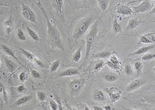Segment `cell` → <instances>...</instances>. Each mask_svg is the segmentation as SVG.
Masks as SVG:
<instances>
[{"label": "cell", "mask_w": 155, "mask_h": 110, "mask_svg": "<svg viewBox=\"0 0 155 110\" xmlns=\"http://www.w3.org/2000/svg\"><path fill=\"white\" fill-rule=\"evenodd\" d=\"M35 4L38 6L39 10H41V12H43L44 16L45 17L47 25V33L49 36V38L50 41V45H51L53 49H59L64 51H65V48L63 44L62 43L60 34L59 32L57 30V28L55 25L51 23L50 19L48 17V14L45 10V8L43 7V5L41 3V1H39L37 2L34 1Z\"/></svg>", "instance_id": "1"}, {"label": "cell", "mask_w": 155, "mask_h": 110, "mask_svg": "<svg viewBox=\"0 0 155 110\" xmlns=\"http://www.w3.org/2000/svg\"><path fill=\"white\" fill-rule=\"evenodd\" d=\"M98 24H99V20L97 19L94 22V23L92 25V26H91L90 31L88 32V33L86 34L85 36L86 53H85V56L84 58L85 60H87L89 57L92 45L97 36V34L98 33Z\"/></svg>", "instance_id": "2"}, {"label": "cell", "mask_w": 155, "mask_h": 110, "mask_svg": "<svg viewBox=\"0 0 155 110\" xmlns=\"http://www.w3.org/2000/svg\"><path fill=\"white\" fill-rule=\"evenodd\" d=\"M93 20V17H90L87 18L81 22L80 23L78 24L73 35V39L74 41V43H76L82 36L88 30L90 25L92 24Z\"/></svg>", "instance_id": "3"}, {"label": "cell", "mask_w": 155, "mask_h": 110, "mask_svg": "<svg viewBox=\"0 0 155 110\" xmlns=\"http://www.w3.org/2000/svg\"><path fill=\"white\" fill-rule=\"evenodd\" d=\"M103 90L109 95L112 105L115 102L121 99L122 91L117 87H105L103 89Z\"/></svg>", "instance_id": "4"}, {"label": "cell", "mask_w": 155, "mask_h": 110, "mask_svg": "<svg viewBox=\"0 0 155 110\" xmlns=\"http://www.w3.org/2000/svg\"><path fill=\"white\" fill-rule=\"evenodd\" d=\"M21 4L22 6V14L24 18L26 20L33 23V24H37V18L36 14L33 11L28 5H26L24 3H21Z\"/></svg>", "instance_id": "5"}, {"label": "cell", "mask_w": 155, "mask_h": 110, "mask_svg": "<svg viewBox=\"0 0 155 110\" xmlns=\"http://www.w3.org/2000/svg\"><path fill=\"white\" fill-rule=\"evenodd\" d=\"M85 79L84 78L73 80L69 83V88L73 95L78 93L83 87L85 83Z\"/></svg>", "instance_id": "6"}, {"label": "cell", "mask_w": 155, "mask_h": 110, "mask_svg": "<svg viewBox=\"0 0 155 110\" xmlns=\"http://www.w3.org/2000/svg\"><path fill=\"white\" fill-rule=\"evenodd\" d=\"M65 1L63 0H53L51 1L53 7L55 9L57 16L63 22H65L64 13V5Z\"/></svg>", "instance_id": "7"}, {"label": "cell", "mask_w": 155, "mask_h": 110, "mask_svg": "<svg viewBox=\"0 0 155 110\" xmlns=\"http://www.w3.org/2000/svg\"><path fill=\"white\" fill-rule=\"evenodd\" d=\"M153 3L149 0L143 1L142 2L137 6L132 7V10L135 13L138 14L141 12H150L153 8Z\"/></svg>", "instance_id": "8"}, {"label": "cell", "mask_w": 155, "mask_h": 110, "mask_svg": "<svg viewBox=\"0 0 155 110\" xmlns=\"http://www.w3.org/2000/svg\"><path fill=\"white\" fill-rule=\"evenodd\" d=\"M20 52H21L22 54L24 55V56L28 60H29L30 61L33 63L34 64L37 65L39 67L43 68H45L47 67L45 64L43 62H42L41 60H39L38 58H36V56L33 55L32 53H31V52H30L28 51L27 50H25V49H23V48H20Z\"/></svg>", "instance_id": "9"}, {"label": "cell", "mask_w": 155, "mask_h": 110, "mask_svg": "<svg viewBox=\"0 0 155 110\" xmlns=\"http://www.w3.org/2000/svg\"><path fill=\"white\" fill-rule=\"evenodd\" d=\"M134 10L128 5L119 4L116 7V12L118 14L123 16H129L133 13Z\"/></svg>", "instance_id": "10"}, {"label": "cell", "mask_w": 155, "mask_h": 110, "mask_svg": "<svg viewBox=\"0 0 155 110\" xmlns=\"http://www.w3.org/2000/svg\"><path fill=\"white\" fill-rule=\"evenodd\" d=\"M144 84V81L141 80H135L127 86L126 91L127 92H130L132 91L136 90L140 88Z\"/></svg>", "instance_id": "11"}, {"label": "cell", "mask_w": 155, "mask_h": 110, "mask_svg": "<svg viewBox=\"0 0 155 110\" xmlns=\"http://www.w3.org/2000/svg\"><path fill=\"white\" fill-rule=\"evenodd\" d=\"M79 74H80V72L78 69L71 68H68L61 72L58 75V76L60 78L64 77H70V76H74Z\"/></svg>", "instance_id": "12"}, {"label": "cell", "mask_w": 155, "mask_h": 110, "mask_svg": "<svg viewBox=\"0 0 155 110\" xmlns=\"http://www.w3.org/2000/svg\"><path fill=\"white\" fill-rule=\"evenodd\" d=\"M155 48V43L153 44L152 45H147V46H144L141 48L138 49L136 51L130 54L128 56H136V55H140L143 53L147 52L148 51L153 49L154 48Z\"/></svg>", "instance_id": "13"}, {"label": "cell", "mask_w": 155, "mask_h": 110, "mask_svg": "<svg viewBox=\"0 0 155 110\" xmlns=\"http://www.w3.org/2000/svg\"><path fill=\"white\" fill-rule=\"evenodd\" d=\"M3 59L5 62L6 66L8 68V69L11 72H13L17 69V64L14 62L13 60H10L9 58H6V56H3Z\"/></svg>", "instance_id": "14"}, {"label": "cell", "mask_w": 155, "mask_h": 110, "mask_svg": "<svg viewBox=\"0 0 155 110\" xmlns=\"http://www.w3.org/2000/svg\"><path fill=\"white\" fill-rule=\"evenodd\" d=\"M1 48L2 49L3 51H4L6 54L9 55L10 56H12V58H14V60H16L18 62H19L20 65H21L22 66H23V65H22V64L19 61L18 58L16 56V55L14 54V52H13V51H12L8 47H7V45H5L4 44L1 45Z\"/></svg>", "instance_id": "15"}, {"label": "cell", "mask_w": 155, "mask_h": 110, "mask_svg": "<svg viewBox=\"0 0 155 110\" xmlns=\"http://www.w3.org/2000/svg\"><path fill=\"white\" fill-rule=\"evenodd\" d=\"M32 97H33V96L32 95L22 96L16 101V102H14V103L13 104L12 106L13 107H17V106L22 105V104L26 103L27 102L30 100Z\"/></svg>", "instance_id": "16"}, {"label": "cell", "mask_w": 155, "mask_h": 110, "mask_svg": "<svg viewBox=\"0 0 155 110\" xmlns=\"http://www.w3.org/2000/svg\"><path fill=\"white\" fill-rule=\"evenodd\" d=\"M5 31L7 35H10L14 28V23L12 18L10 17L4 23Z\"/></svg>", "instance_id": "17"}, {"label": "cell", "mask_w": 155, "mask_h": 110, "mask_svg": "<svg viewBox=\"0 0 155 110\" xmlns=\"http://www.w3.org/2000/svg\"><path fill=\"white\" fill-rule=\"evenodd\" d=\"M140 23V20L138 18H133L129 20L126 26L127 31H130L135 29Z\"/></svg>", "instance_id": "18"}, {"label": "cell", "mask_w": 155, "mask_h": 110, "mask_svg": "<svg viewBox=\"0 0 155 110\" xmlns=\"http://www.w3.org/2000/svg\"><path fill=\"white\" fill-rule=\"evenodd\" d=\"M93 98L97 101H105L106 100L105 96L102 91L96 89L93 95Z\"/></svg>", "instance_id": "19"}, {"label": "cell", "mask_w": 155, "mask_h": 110, "mask_svg": "<svg viewBox=\"0 0 155 110\" xmlns=\"http://www.w3.org/2000/svg\"><path fill=\"white\" fill-rule=\"evenodd\" d=\"M143 64L141 61H136L134 63V70L136 72V78L140 77L142 73L143 70Z\"/></svg>", "instance_id": "20"}, {"label": "cell", "mask_w": 155, "mask_h": 110, "mask_svg": "<svg viewBox=\"0 0 155 110\" xmlns=\"http://www.w3.org/2000/svg\"><path fill=\"white\" fill-rule=\"evenodd\" d=\"M81 51H82V47L80 46L79 48L76 51V52L72 55V59L74 62L78 63L80 61L82 56Z\"/></svg>", "instance_id": "21"}, {"label": "cell", "mask_w": 155, "mask_h": 110, "mask_svg": "<svg viewBox=\"0 0 155 110\" xmlns=\"http://www.w3.org/2000/svg\"><path fill=\"white\" fill-rule=\"evenodd\" d=\"M112 28H113V32H114L115 33L117 34L122 33V26L121 25V24L118 23L116 18H115L113 22Z\"/></svg>", "instance_id": "22"}, {"label": "cell", "mask_w": 155, "mask_h": 110, "mask_svg": "<svg viewBox=\"0 0 155 110\" xmlns=\"http://www.w3.org/2000/svg\"><path fill=\"white\" fill-rule=\"evenodd\" d=\"M26 30L28 33L29 34V35L33 39L34 41H38L40 40V37L38 36L37 34L33 30L30 28L29 27L26 28Z\"/></svg>", "instance_id": "23"}, {"label": "cell", "mask_w": 155, "mask_h": 110, "mask_svg": "<svg viewBox=\"0 0 155 110\" xmlns=\"http://www.w3.org/2000/svg\"><path fill=\"white\" fill-rule=\"evenodd\" d=\"M98 6L100 8V10H102L103 12L105 11L107 9L109 1V0H98Z\"/></svg>", "instance_id": "24"}, {"label": "cell", "mask_w": 155, "mask_h": 110, "mask_svg": "<svg viewBox=\"0 0 155 110\" xmlns=\"http://www.w3.org/2000/svg\"><path fill=\"white\" fill-rule=\"evenodd\" d=\"M111 53L107 51H103L101 52H99L93 55V58H107L111 56Z\"/></svg>", "instance_id": "25"}, {"label": "cell", "mask_w": 155, "mask_h": 110, "mask_svg": "<svg viewBox=\"0 0 155 110\" xmlns=\"http://www.w3.org/2000/svg\"><path fill=\"white\" fill-rule=\"evenodd\" d=\"M0 93H1V95L2 96L3 98L5 101V103L7 104L8 103V95H7V91L5 89V87L3 85V84H2L1 83H0Z\"/></svg>", "instance_id": "26"}, {"label": "cell", "mask_w": 155, "mask_h": 110, "mask_svg": "<svg viewBox=\"0 0 155 110\" xmlns=\"http://www.w3.org/2000/svg\"><path fill=\"white\" fill-rule=\"evenodd\" d=\"M105 64L107 65L108 67L110 68L111 69L114 70L115 72H119V71L121 70V66L119 65H116L113 63L111 62L109 60H107L105 63Z\"/></svg>", "instance_id": "27"}, {"label": "cell", "mask_w": 155, "mask_h": 110, "mask_svg": "<svg viewBox=\"0 0 155 110\" xmlns=\"http://www.w3.org/2000/svg\"><path fill=\"white\" fill-rule=\"evenodd\" d=\"M124 72L128 76H132L134 74V70L131 65L127 64L124 67Z\"/></svg>", "instance_id": "28"}, {"label": "cell", "mask_w": 155, "mask_h": 110, "mask_svg": "<svg viewBox=\"0 0 155 110\" xmlns=\"http://www.w3.org/2000/svg\"><path fill=\"white\" fill-rule=\"evenodd\" d=\"M17 36L18 38L20 41H27L26 36L24 34V32L21 29H19L17 30Z\"/></svg>", "instance_id": "29"}, {"label": "cell", "mask_w": 155, "mask_h": 110, "mask_svg": "<svg viewBox=\"0 0 155 110\" xmlns=\"http://www.w3.org/2000/svg\"><path fill=\"white\" fill-rule=\"evenodd\" d=\"M104 79L106 81L108 82H113L117 80V77L114 74H107L104 77Z\"/></svg>", "instance_id": "30"}, {"label": "cell", "mask_w": 155, "mask_h": 110, "mask_svg": "<svg viewBox=\"0 0 155 110\" xmlns=\"http://www.w3.org/2000/svg\"><path fill=\"white\" fill-rule=\"evenodd\" d=\"M60 65V61L59 60H56L54 61V62L52 63V64L51 65L50 67V72H54L56 71V70L58 69V68L59 67Z\"/></svg>", "instance_id": "31"}, {"label": "cell", "mask_w": 155, "mask_h": 110, "mask_svg": "<svg viewBox=\"0 0 155 110\" xmlns=\"http://www.w3.org/2000/svg\"><path fill=\"white\" fill-rule=\"evenodd\" d=\"M109 61L111 62L116 64V65H119V66H121L122 65V63L121 62V60L117 58V56L115 55H112L110 56V60Z\"/></svg>", "instance_id": "32"}, {"label": "cell", "mask_w": 155, "mask_h": 110, "mask_svg": "<svg viewBox=\"0 0 155 110\" xmlns=\"http://www.w3.org/2000/svg\"><path fill=\"white\" fill-rule=\"evenodd\" d=\"M154 58H155V53H147L142 58V60L144 61H148L153 60Z\"/></svg>", "instance_id": "33"}, {"label": "cell", "mask_w": 155, "mask_h": 110, "mask_svg": "<svg viewBox=\"0 0 155 110\" xmlns=\"http://www.w3.org/2000/svg\"><path fill=\"white\" fill-rule=\"evenodd\" d=\"M140 43H153V44H154L153 42L148 40V39L144 36V35L139 37V41H138V44H140Z\"/></svg>", "instance_id": "34"}, {"label": "cell", "mask_w": 155, "mask_h": 110, "mask_svg": "<svg viewBox=\"0 0 155 110\" xmlns=\"http://www.w3.org/2000/svg\"><path fill=\"white\" fill-rule=\"evenodd\" d=\"M155 32H150L149 33L146 34L144 35V36H145L148 39V40H149L152 42H153V43H155Z\"/></svg>", "instance_id": "35"}, {"label": "cell", "mask_w": 155, "mask_h": 110, "mask_svg": "<svg viewBox=\"0 0 155 110\" xmlns=\"http://www.w3.org/2000/svg\"><path fill=\"white\" fill-rule=\"evenodd\" d=\"M37 97L38 100L41 101H43L45 99L46 97V94L43 91H37Z\"/></svg>", "instance_id": "36"}, {"label": "cell", "mask_w": 155, "mask_h": 110, "mask_svg": "<svg viewBox=\"0 0 155 110\" xmlns=\"http://www.w3.org/2000/svg\"><path fill=\"white\" fill-rule=\"evenodd\" d=\"M31 76L34 79H41V74L36 70L32 69L31 71Z\"/></svg>", "instance_id": "37"}, {"label": "cell", "mask_w": 155, "mask_h": 110, "mask_svg": "<svg viewBox=\"0 0 155 110\" xmlns=\"http://www.w3.org/2000/svg\"><path fill=\"white\" fill-rule=\"evenodd\" d=\"M19 80L22 82H24L28 79V75L25 72H22L19 74Z\"/></svg>", "instance_id": "38"}, {"label": "cell", "mask_w": 155, "mask_h": 110, "mask_svg": "<svg viewBox=\"0 0 155 110\" xmlns=\"http://www.w3.org/2000/svg\"><path fill=\"white\" fill-rule=\"evenodd\" d=\"M27 91H28V89L24 85H20V86L17 87V91L19 93H26Z\"/></svg>", "instance_id": "39"}, {"label": "cell", "mask_w": 155, "mask_h": 110, "mask_svg": "<svg viewBox=\"0 0 155 110\" xmlns=\"http://www.w3.org/2000/svg\"><path fill=\"white\" fill-rule=\"evenodd\" d=\"M49 105L51 110H58V104L54 100H50L49 102Z\"/></svg>", "instance_id": "40"}, {"label": "cell", "mask_w": 155, "mask_h": 110, "mask_svg": "<svg viewBox=\"0 0 155 110\" xmlns=\"http://www.w3.org/2000/svg\"><path fill=\"white\" fill-rule=\"evenodd\" d=\"M55 97L56 100V102L58 104V110H64L63 106H62V102L60 99V97H58L56 95H55Z\"/></svg>", "instance_id": "41"}, {"label": "cell", "mask_w": 155, "mask_h": 110, "mask_svg": "<svg viewBox=\"0 0 155 110\" xmlns=\"http://www.w3.org/2000/svg\"><path fill=\"white\" fill-rule=\"evenodd\" d=\"M105 65V63L103 62H100L96 64L94 67V69L95 70H99L101 69L103 66Z\"/></svg>", "instance_id": "42"}, {"label": "cell", "mask_w": 155, "mask_h": 110, "mask_svg": "<svg viewBox=\"0 0 155 110\" xmlns=\"http://www.w3.org/2000/svg\"><path fill=\"white\" fill-rule=\"evenodd\" d=\"M147 100L152 102V103H155V95L153 96H150L149 97H147Z\"/></svg>", "instance_id": "43"}, {"label": "cell", "mask_w": 155, "mask_h": 110, "mask_svg": "<svg viewBox=\"0 0 155 110\" xmlns=\"http://www.w3.org/2000/svg\"><path fill=\"white\" fill-rule=\"evenodd\" d=\"M155 14V5L153 6L152 9L150 10V12H149V15H152V14Z\"/></svg>", "instance_id": "44"}, {"label": "cell", "mask_w": 155, "mask_h": 110, "mask_svg": "<svg viewBox=\"0 0 155 110\" xmlns=\"http://www.w3.org/2000/svg\"><path fill=\"white\" fill-rule=\"evenodd\" d=\"M93 108L94 110H104L103 109V108H101L100 107L97 106V105L93 106Z\"/></svg>", "instance_id": "45"}, {"label": "cell", "mask_w": 155, "mask_h": 110, "mask_svg": "<svg viewBox=\"0 0 155 110\" xmlns=\"http://www.w3.org/2000/svg\"><path fill=\"white\" fill-rule=\"evenodd\" d=\"M65 105L66 107L67 108V109L68 110H76L74 109H73V108H72V107H71L67 103V102L65 103Z\"/></svg>", "instance_id": "46"}, {"label": "cell", "mask_w": 155, "mask_h": 110, "mask_svg": "<svg viewBox=\"0 0 155 110\" xmlns=\"http://www.w3.org/2000/svg\"><path fill=\"white\" fill-rule=\"evenodd\" d=\"M103 109L105 110H111V107L110 105H105L103 107Z\"/></svg>", "instance_id": "47"}, {"label": "cell", "mask_w": 155, "mask_h": 110, "mask_svg": "<svg viewBox=\"0 0 155 110\" xmlns=\"http://www.w3.org/2000/svg\"><path fill=\"white\" fill-rule=\"evenodd\" d=\"M42 108H43V110H48V108H47V105H46L45 103H43L42 104Z\"/></svg>", "instance_id": "48"}, {"label": "cell", "mask_w": 155, "mask_h": 110, "mask_svg": "<svg viewBox=\"0 0 155 110\" xmlns=\"http://www.w3.org/2000/svg\"><path fill=\"white\" fill-rule=\"evenodd\" d=\"M83 110H91V109H90V108H89V107H88L87 106L85 105V106L84 107V108Z\"/></svg>", "instance_id": "49"}, {"label": "cell", "mask_w": 155, "mask_h": 110, "mask_svg": "<svg viewBox=\"0 0 155 110\" xmlns=\"http://www.w3.org/2000/svg\"><path fill=\"white\" fill-rule=\"evenodd\" d=\"M125 110H134V109H129V108H125Z\"/></svg>", "instance_id": "50"}, {"label": "cell", "mask_w": 155, "mask_h": 110, "mask_svg": "<svg viewBox=\"0 0 155 110\" xmlns=\"http://www.w3.org/2000/svg\"><path fill=\"white\" fill-rule=\"evenodd\" d=\"M153 72H155V67L153 68Z\"/></svg>", "instance_id": "51"}, {"label": "cell", "mask_w": 155, "mask_h": 110, "mask_svg": "<svg viewBox=\"0 0 155 110\" xmlns=\"http://www.w3.org/2000/svg\"><path fill=\"white\" fill-rule=\"evenodd\" d=\"M153 19L155 20V17H154V18H153Z\"/></svg>", "instance_id": "52"}]
</instances>
